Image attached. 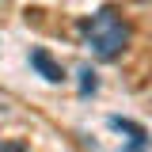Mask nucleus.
Here are the masks:
<instances>
[{"instance_id": "1", "label": "nucleus", "mask_w": 152, "mask_h": 152, "mask_svg": "<svg viewBox=\"0 0 152 152\" xmlns=\"http://www.w3.org/2000/svg\"><path fill=\"white\" fill-rule=\"evenodd\" d=\"M129 23L118 15L114 8H99L95 15H88L84 23H80V42L91 50V57H99V61H114V57L126 53V46H129Z\"/></svg>"}, {"instance_id": "4", "label": "nucleus", "mask_w": 152, "mask_h": 152, "mask_svg": "<svg viewBox=\"0 0 152 152\" xmlns=\"http://www.w3.org/2000/svg\"><path fill=\"white\" fill-rule=\"evenodd\" d=\"M0 152H27V145H0Z\"/></svg>"}, {"instance_id": "3", "label": "nucleus", "mask_w": 152, "mask_h": 152, "mask_svg": "<svg viewBox=\"0 0 152 152\" xmlns=\"http://www.w3.org/2000/svg\"><path fill=\"white\" fill-rule=\"evenodd\" d=\"M80 76H84V80H80V91H84V95H88V91H95V72H91V69H84Z\"/></svg>"}, {"instance_id": "2", "label": "nucleus", "mask_w": 152, "mask_h": 152, "mask_svg": "<svg viewBox=\"0 0 152 152\" xmlns=\"http://www.w3.org/2000/svg\"><path fill=\"white\" fill-rule=\"evenodd\" d=\"M31 65H34V69H38L42 76H46L50 84H61V80H65V72H61V65H53L46 50H34V53H31Z\"/></svg>"}]
</instances>
